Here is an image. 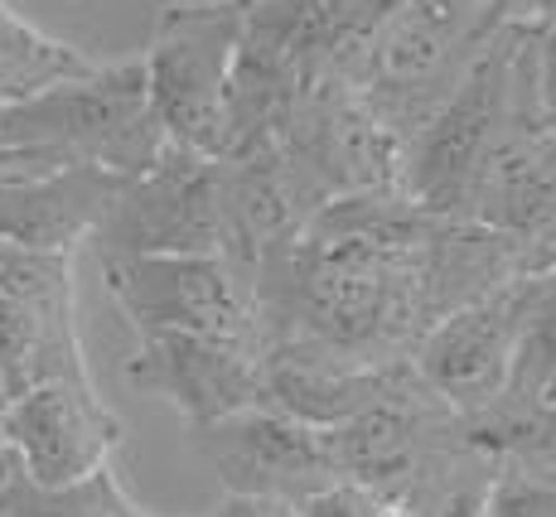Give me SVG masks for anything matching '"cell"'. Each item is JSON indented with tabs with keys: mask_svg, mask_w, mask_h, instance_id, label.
<instances>
[{
	"mask_svg": "<svg viewBox=\"0 0 556 517\" xmlns=\"http://www.w3.org/2000/svg\"><path fill=\"white\" fill-rule=\"evenodd\" d=\"M305 517H363V503H358V489L354 483H334L329 493L305 503Z\"/></svg>",
	"mask_w": 556,
	"mask_h": 517,
	"instance_id": "obj_25",
	"label": "cell"
},
{
	"mask_svg": "<svg viewBox=\"0 0 556 517\" xmlns=\"http://www.w3.org/2000/svg\"><path fill=\"white\" fill-rule=\"evenodd\" d=\"M141 508L122 489L112 465L83 474L73 483H35L15 459L0 469V517H136Z\"/></svg>",
	"mask_w": 556,
	"mask_h": 517,
	"instance_id": "obj_18",
	"label": "cell"
},
{
	"mask_svg": "<svg viewBox=\"0 0 556 517\" xmlns=\"http://www.w3.org/2000/svg\"><path fill=\"white\" fill-rule=\"evenodd\" d=\"M73 373H88L78 305H29L0 290V387L5 396Z\"/></svg>",
	"mask_w": 556,
	"mask_h": 517,
	"instance_id": "obj_15",
	"label": "cell"
},
{
	"mask_svg": "<svg viewBox=\"0 0 556 517\" xmlns=\"http://www.w3.org/2000/svg\"><path fill=\"white\" fill-rule=\"evenodd\" d=\"M126 175L98 165H73L53 175L0 179V242L35 252H78L92 242Z\"/></svg>",
	"mask_w": 556,
	"mask_h": 517,
	"instance_id": "obj_13",
	"label": "cell"
},
{
	"mask_svg": "<svg viewBox=\"0 0 556 517\" xmlns=\"http://www.w3.org/2000/svg\"><path fill=\"white\" fill-rule=\"evenodd\" d=\"M406 363L349 368V363H315V358H266V402L301 416L309 426H344L397 382Z\"/></svg>",
	"mask_w": 556,
	"mask_h": 517,
	"instance_id": "obj_16",
	"label": "cell"
},
{
	"mask_svg": "<svg viewBox=\"0 0 556 517\" xmlns=\"http://www.w3.org/2000/svg\"><path fill=\"white\" fill-rule=\"evenodd\" d=\"M426 213L402 189L319 203L305 228L252 266L256 333L266 358H315L349 368L406 363L426 329L445 319L431 281Z\"/></svg>",
	"mask_w": 556,
	"mask_h": 517,
	"instance_id": "obj_1",
	"label": "cell"
},
{
	"mask_svg": "<svg viewBox=\"0 0 556 517\" xmlns=\"http://www.w3.org/2000/svg\"><path fill=\"white\" fill-rule=\"evenodd\" d=\"M102 286L136 333H213L262 343L252 272L218 252L102 256Z\"/></svg>",
	"mask_w": 556,
	"mask_h": 517,
	"instance_id": "obj_6",
	"label": "cell"
},
{
	"mask_svg": "<svg viewBox=\"0 0 556 517\" xmlns=\"http://www.w3.org/2000/svg\"><path fill=\"white\" fill-rule=\"evenodd\" d=\"M248 0H165L141 53L146 97L169 146L223 155L228 88L238 68Z\"/></svg>",
	"mask_w": 556,
	"mask_h": 517,
	"instance_id": "obj_5",
	"label": "cell"
},
{
	"mask_svg": "<svg viewBox=\"0 0 556 517\" xmlns=\"http://www.w3.org/2000/svg\"><path fill=\"white\" fill-rule=\"evenodd\" d=\"M92 247L98 262L165 252L223 256V160L169 146L151 169L122 179Z\"/></svg>",
	"mask_w": 556,
	"mask_h": 517,
	"instance_id": "obj_7",
	"label": "cell"
},
{
	"mask_svg": "<svg viewBox=\"0 0 556 517\" xmlns=\"http://www.w3.org/2000/svg\"><path fill=\"white\" fill-rule=\"evenodd\" d=\"M489 20L513 29H528V35H552L556 29V0H484Z\"/></svg>",
	"mask_w": 556,
	"mask_h": 517,
	"instance_id": "obj_21",
	"label": "cell"
},
{
	"mask_svg": "<svg viewBox=\"0 0 556 517\" xmlns=\"http://www.w3.org/2000/svg\"><path fill=\"white\" fill-rule=\"evenodd\" d=\"M329 430H334V455L344 469V483H363V489L397 483L406 474L426 469L431 459H441L445 450L465 445L459 412L412 373V363L354 421Z\"/></svg>",
	"mask_w": 556,
	"mask_h": 517,
	"instance_id": "obj_11",
	"label": "cell"
},
{
	"mask_svg": "<svg viewBox=\"0 0 556 517\" xmlns=\"http://www.w3.org/2000/svg\"><path fill=\"white\" fill-rule=\"evenodd\" d=\"M0 412H5V387H0ZM5 459H10V450H5V436H0V469H5Z\"/></svg>",
	"mask_w": 556,
	"mask_h": 517,
	"instance_id": "obj_26",
	"label": "cell"
},
{
	"mask_svg": "<svg viewBox=\"0 0 556 517\" xmlns=\"http://www.w3.org/2000/svg\"><path fill=\"white\" fill-rule=\"evenodd\" d=\"M522 281V276H518ZM518 281L489 290L435 319L416 339L412 373L455 412H475L513 382V349H518Z\"/></svg>",
	"mask_w": 556,
	"mask_h": 517,
	"instance_id": "obj_12",
	"label": "cell"
},
{
	"mask_svg": "<svg viewBox=\"0 0 556 517\" xmlns=\"http://www.w3.org/2000/svg\"><path fill=\"white\" fill-rule=\"evenodd\" d=\"M538 39L498 25L465 63L455 88L402 150V193L426 213L469 218L475 189L504 136L538 106Z\"/></svg>",
	"mask_w": 556,
	"mask_h": 517,
	"instance_id": "obj_2",
	"label": "cell"
},
{
	"mask_svg": "<svg viewBox=\"0 0 556 517\" xmlns=\"http://www.w3.org/2000/svg\"><path fill=\"white\" fill-rule=\"evenodd\" d=\"M169 150L141 59L98 63L53 88L0 106V179L53 175L98 165L112 175H141Z\"/></svg>",
	"mask_w": 556,
	"mask_h": 517,
	"instance_id": "obj_3",
	"label": "cell"
},
{
	"mask_svg": "<svg viewBox=\"0 0 556 517\" xmlns=\"http://www.w3.org/2000/svg\"><path fill=\"white\" fill-rule=\"evenodd\" d=\"M489 474L484 479H469V483H459V489L445 499V508L441 517H489Z\"/></svg>",
	"mask_w": 556,
	"mask_h": 517,
	"instance_id": "obj_24",
	"label": "cell"
},
{
	"mask_svg": "<svg viewBox=\"0 0 556 517\" xmlns=\"http://www.w3.org/2000/svg\"><path fill=\"white\" fill-rule=\"evenodd\" d=\"M538 106L542 122L556 131V29L538 39Z\"/></svg>",
	"mask_w": 556,
	"mask_h": 517,
	"instance_id": "obj_23",
	"label": "cell"
},
{
	"mask_svg": "<svg viewBox=\"0 0 556 517\" xmlns=\"http://www.w3.org/2000/svg\"><path fill=\"white\" fill-rule=\"evenodd\" d=\"M489 35L494 20L484 0H397L334 73L368 97L402 141H412Z\"/></svg>",
	"mask_w": 556,
	"mask_h": 517,
	"instance_id": "obj_4",
	"label": "cell"
},
{
	"mask_svg": "<svg viewBox=\"0 0 556 517\" xmlns=\"http://www.w3.org/2000/svg\"><path fill=\"white\" fill-rule=\"evenodd\" d=\"M199 455L218 474L223 493H252V499L305 503L344 483L334 455V430L309 426L301 416L271 402L242 406L213 426L194 430Z\"/></svg>",
	"mask_w": 556,
	"mask_h": 517,
	"instance_id": "obj_8",
	"label": "cell"
},
{
	"mask_svg": "<svg viewBox=\"0 0 556 517\" xmlns=\"http://www.w3.org/2000/svg\"><path fill=\"white\" fill-rule=\"evenodd\" d=\"M88 68H98L92 53H83L68 39H53L10 0H0V106L45 92L63 78H78Z\"/></svg>",
	"mask_w": 556,
	"mask_h": 517,
	"instance_id": "obj_17",
	"label": "cell"
},
{
	"mask_svg": "<svg viewBox=\"0 0 556 517\" xmlns=\"http://www.w3.org/2000/svg\"><path fill=\"white\" fill-rule=\"evenodd\" d=\"M459 430L494 479L556 483V402L504 387L484 406L459 412Z\"/></svg>",
	"mask_w": 556,
	"mask_h": 517,
	"instance_id": "obj_14",
	"label": "cell"
},
{
	"mask_svg": "<svg viewBox=\"0 0 556 517\" xmlns=\"http://www.w3.org/2000/svg\"><path fill=\"white\" fill-rule=\"evenodd\" d=\"M508 387L556 402V266L518 281V349Z\"/></svg>",
	"mask_w": 556,
	"mask_h": 517,
	"instance_id": "obj_19",
	"label": "cell"
},
{
	"mask_svg": "<svg viewBox=\"0 0 556 517\" xmlns=\"http://www.w3.org/2000/svg\"><path fill=\"white\" fill-rule=\"evenodd\" d=\"M489 517H556V483L494 479L489 483Z\"/></svg>",
	"mask_w": 556,
	"mask_h": 517,
	"instance_id": "obj_20",
	"label": "cell"
},
{
	"mask_svg": "<svg viewBox=\"0 0 556 517\" xmlns=\"http://www.w3.org/2000/svg\"><path fill=\"white\" fill-rule=\"evenodd\" d=\"M136 517H155V513H136Z\"/></svg>",
	"mask_w": 556,
	"mask_h": 517,
	"instance_id": "obj_27",
	"label": "cell"
},
{
	"mask_svg": "<svg viewBox=\"0 0 556 517\" xmlns=\"http://www.w3.org/2000/svg\"><path fill=\"white\" fill-rule=\"evenodd\" d=\"M126 382L141 396L175 406L189 430H199L266 402V353L262 343L213 333H136Z\"/></svg>",
	"mask_w": 556,
	"mask_h": 517,
	"instance_id": "obj_10",
	"label": "cell"
},
{
	"mask_svg": "<svg viewBox=\"0 0 556 517\" xmlns=\"http://www.w3.org/2000/svg\"><path fill=\"white\" fill-rule=\"evenodd\" d=\"M208 517H305L301 503H281V499H252V493H228Z\"/></svg>",
	"mask_w": 556,
	"mask_h": 517,
	"instance_id": "obj_22",
	"label": "cell"
},
{
	"mask_svg": "<svg viewBox=\"0 0 556 517\" xmlns=\"http://www.w3.org/2000/svg\"><path fill=\"white\" fill-rule=\"evenodd\" d=\"M0 436L25 479L73 483L112 465L116 445H122V421L98 396L92 373H73L5 396Z\"/></svg>",
	"mask_w": 556,
	"mask_h": 517,
	"instance_id": "obj_9",
	"label": "cell"
}]
</instances>
